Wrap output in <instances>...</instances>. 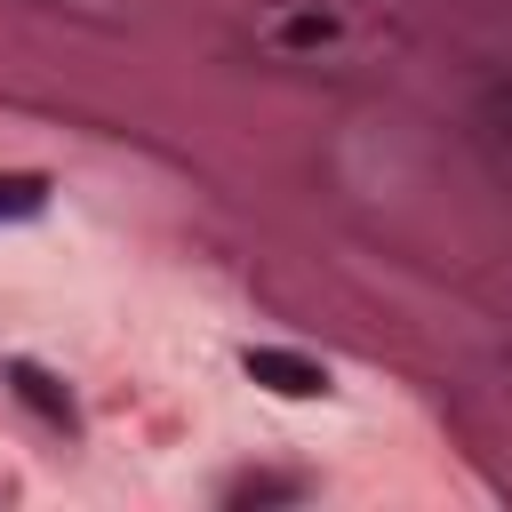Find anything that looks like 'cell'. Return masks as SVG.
<instances>
[{
    "label": "cell",
    "instance_id": "obj_1",
    "mask_svg": "<svg viewBox=\"0 0 512 512\" xmlns=\"http://www.w3.org/2000/svg\"><path fill=\"white\" fill-rule=\"evenodd\" d=\"M248 368H256V376H280V392H320V368H304V360H280V352H248Z\"/></svg>",
    "mask_w": 512,
    "mask_h": 512
}]
</instances>
